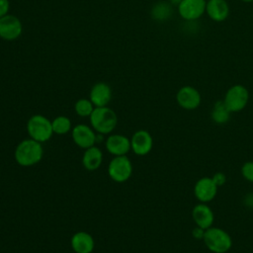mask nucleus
Returning <instances> with one entry per match:
<instances>
[{
	"label": "nucleus",
	"instance_id": "nucleus-1",
	"mask_svg": "<svg viewBox=\"0 0 253 253\" xmlns=\"http://www.w3.org/2000/svg\"><path fill=\"white\" fill-rule=\"evenodd\" d=\"M43 154L42 143L32 138L22 140L15 149L16 162L24 167H30L39 163Z\"/></svg>",
	"mask_w": 253,
	"mask_h": 253
},
{
	"label": "nucleus",
	"instance_id": "nucleus-2",
	"mask_svg": "<svg viewBox=\"0 0 253 253\" xmlns=\"http://www.w3.org/2000/svg\"><path fill=\"white\" fill-rule=\"evenodd\" d=\"M203 241L206 247L212 253H226L232 247V238L229 233L213 225L206 229Z\"/></svg>",
	"mask_w": 253,
	"mask_h": 253
},
{
	"label": "nucleus",
	"instance_id": "nucleus-3",
	"mask_svg": "<svg viewBox=\"0 0 253 253\" xmlns=\"http://www.w3.org/2000/svg\"><path fill=\"white\" fill-rule=\"evenodd\" d=\"M92 128L101 134L112 132L118 123L116 113L109 107H95L89 117Z\"/></svg>",
	"mask_w": 253,
	"mask_h": 253
},
{
	"label": "nucleus",
	"instance_id": "nucleus-4",
	"mask_svg": "<svg viewBox=\"0 0 253 253\" xmlns=\"http://www.w3.org/2000/svg\"><path fill=\"white\" fill-rule=\"evenodd\" d=\"M27 130L30 138L41 143L49 140L53 134L51 122L42 115L32 116L27 123Z\"/></svg>",
	"mask_w": 253,
	"mask_h": 253
},
{
	"label": "nucleus",
	"instance_id": "nucleus-5",
	"mask_svg": "<svg viewBox=\"0 0 253 253\" xmlns=\"http://www.w3.org/2000/svg\"><path fill=\"white\" fill-rule=\"evenodd\" d=\"M222 101L231 113H237L247 106L249 101V92L245 86L236 84L226 91Z\"/></svg>",
	"mask_w": 253,
	"mask_h": 253
},
{
	"label": "nucleus",
	"instance_id": "nucleus-6",
	"mask_svg": "<svg viewBox=\"0 0 253 253\" xmlns=\"http://www.w3.org/2000/svg\"><path fill=\"white\" fill-rule=\"evenodd\" d=\"M108 173L110 178L118 183L127 181L132 173V165L126 155L115 156L109 163Z\"/></svg>",
	"mask_w": 253,
	"mask_h": 253
},
{
	"label": "nucleus",
	"instance_id": "nucleus-7",
	"mask_svg": "<svg viewBox=\"0 0 253 253\" xmlns=\"http://www.w3.org/2000/svg\"><path fill=\"white\" fill-rule=\"evenodd\" d=\"M23 33L21 20L12 14H7L0 18V38L7 42L17 40Z\"/></svg>",
	"mask_w": 253,
	"mask_h": 253
},
{
	"label": "nucleus",
	"instance_id": "nucleus-8",
	"mask_svg": "<svg viewBox=\"0 0 253 253\" xmlns=\"http://www.w3.org/2000/svg\"><path fill=\"white\" fill-rule=\"evenodd\" d=\"M176 101L178 105L187 111L196 110L202 102L200 92L193 86H183L176 94Z\"/></svg>",
	"mask_w": 253,
	"mask_h": 253
},
{
	"label": "nucleus",
	"instance_id": "nucleus-9",
	"mask_svg": "<svg viewBox=\"0 0 253 253\" xmlns=\"http://www.w3.org/2000/svg\"><path fill=\"white\" fill-rule=\"evenodd\" d=\"M217 190L218 187L211 177H202L195 183L194 196L200 203L208 204L215 198Z\"/></svg>",
	"mask_w": 253,
	"mask_h": 253
},
{
	"label": "nucleus",
	"instance_id": "nucleus-10",
	"mask_svg": "<svg viewBox=\"0 0 253 253\" xmlns=\"http://www.w3.org/2000/svg\"><path fill=\"white\" fill-rule=\"evenodd\" d=\"M205 0H182L178 7L180 17L186 21H195L206 12Z\"/></svg>",
	"mask_w": 253,
	"mask_h": 253
},
{
	"label": "nucleus",
	"instance_id": "nucleus-11",
	"mask_svg": "<svg viewBox=\"0 0 253 253\" xmlns=\"http://www.w3.org/2000/svg\"><path fill=\"white\" fill-rule=\"evenodd\" d=\"M153 146V138L151 134L145 129L135 131L130 138L131 150L139 156L148 154Z\"/></svg>",
	"mask_w": 253,
	"mask_h": 253
},
{
	"label": "nucleus",
	"instance_id": "nucleus-12",
	"mask_svg": "<svg viewBox=\"0 0 253 253\" xmlns=\"http://www.w3.org/2000/svg\"><path fill=\"white\" fill-rule=\"evenodd\" d=\"M71 136L74 143L80 148H89L96 142V134L93 128L86 125H77L71 130Z\"/></svg>",
	"mask_w": 253,
	"mask_h": 253
},
{
	"label": "nucleus",
	"instance_id": "nucleus-13",
	"mask_svg": "<svg viewBox=\"0 0 253 253\" xmlns=\"http://www.w3.org/2000/svg\"><path fill=\"white\" fill-rule=\"evenodd\" d=\"M192 217L195 224L204 229H208L213 225L214 213L206 203H199L193 208Z\"/></svg>",
	"mask_w": 253,
	"mask_h": 253
},
{
	"label": "nucleus",
	"instance_id": "nucleus-14",
	"mask_svg": "<svg viewBox=\"0 0 253 253\" xmlns=\"http://www.w3.org/2000/svg\"><path fill=\"white\" fill-rule=\"evenodd\" d=\"M89 99L95 107L108 106L112 99V89L106 82H97L89 93Z\"/></svg>",
	"mask_w": 253,
	"mask_h": 253
},
{
	"label": "nucleus",
	"instance_id": "nucleus-15",
	"mask_svg": "<svg viewBox=\"0 0 253 253\" xmlns=\"http://www.w3.org/2000/svg\"><path fill=\"white\" fill-rule=\"evenodd\" d=\"M107 150L114 156L126 155L130 149V139L123 134H112L106 140Z\"/></svg>",
	"mask_w": 253,
	"mask_h": 253
},
{
	"label": "nucleus",
	"instance_id": "nucleus-16",
	"mask_svg": "<svg viewBox=\"0 0 253 253\" xmlns=\"http://www.w3.org/2000/svg\"><path fill=\"white\" fill-rule=\"evenodd\" d=\"M208 16L214 22H222L229 15V6L225 0H209L206 4Z\"/></svg>",
	"mask_w": 253,
	"mask_h": 253
},
{
	"label": "nucleus",
	"instance_id": "nucleus-17",
	"mask_svg": "<svg viewBox=\"0 0 253 253\" xmlns=\"http://www.w3.org/2000/svg\"><path fill=\"white\" fill-rule=\"evenodd\" d=\"M71 248L75 253H91L94 249L95 242L91 234L85 231L74 233L70 240Z\"/></svg>",
	"mask_w": 253,
	"mask_h": 253
},
{
	"label": "nucleus",
	"instance_id": "nucleus-18",
	"mask_svg": "<svg viewBox=\"0 0 253 253\" xmlns=\"http://www.w3.org/2000/svg\"><path fill=\"white\" fill-rule=\"evenodd\" d=\"M103 161V153L100 148L95 145L86 148L82 157V164L88 171L97 170Z\"/></svg>",
	"mask_w": 253,
	"mask_h": 253
},
{
	"label": "nucleus",
	"instance_id": "nucleus-19",
	"mask_svg": "<svg viewBox=\"0 0 253 253\" xmlns=\"http://www.w3.org/2000/svg\"><path fill=\"white\" fill-rule=\"evenodd\" d=\"M173 14V5L170 2L166 1H159L155 3L151 10L150 16L153 20L157 22H164L171 18Z\"/></svg>",
	"mask_w": 253,
	"mask_h": 253
},
{
	"label": "nucleus",
	"instance_id": "nucleus-20",
	"mask_svg": "<svg viewBox=\"0 0 253 253\" xmlns=\"http://www.w3.org/2000/svg\"><path fill=\"white\" fill-rule=\"evenodd\" d=\"M231 112L226 108L223 101H216L211 109V118L217 125H224L230 120Z\"/></svg>",
	"mask_w": 253,
	"mask_h": 253
},
{
	"label": "nucleus",
	"instance_id": "nucleus-21",
	"mask_svg": "<svg viewBox=\"0 0 253 253\" xmlns=\"http://www.w3.org/2000/svg\"><path fill=\"white\" fill-rule=\"evenodd\" d=\"M53 133L56 134H65L71 129L70 119L65 116H58L53 119L51 122Z\"/></svg>",
	"mask_w": 253,
	"mask_h": 253
},
{
	"label": "nucleus",
	"instance_id": "nucleus-22",
	"mask_svg": "<svg viewBox=\"0 0 253 253\" xmlns=\"http://www.w3.org/2000/svg\"><path fill=\"white\" fill-rule=\"evenodd\" d=\"M94 109H95V106L90 101V99H79L76 101L74 105L75 113L79 117H83V118L90 117Z\"/></svg>",
	"mask_w": 253,
	"mask_h": 253
},
{
	"label": "nucleus",
	"instance_id": "nucleus-23",
	"mask_svg": "<svg viewBox=\"0 0 253 253\" xmlns=\"http://www.w3.org/2000/svg\"><path fill=\"white\" fill-rule=\"evenodd\" d=\"M240 171L244 180L253 183V161H246L243 163Z\"/></svg>",
	"mask_w": 253,
	"mask_h": 253
},
{
	"label": "nucleus",
	"instance_id": "nucleus-24",
	"mask_svg": "<svg viewBox=\"0 0 253 253\" xmlns=\"http://www.w3.org/2000/svg\"><path fill=\"white\" fill-rule=\"evenodd\" d=\"M211 179L213 180V182L215 183V185L217 187H221L226 183V176L224 173L222 172H216L212 175Z\"/></svg>",
	"mask_w": 253,
	"mask_h": 253
},
{
	"label": "nucleus",
	"instance_id": "nucleus-25",
	"mask_svg": "<svg viewBox=\"0 0 253 253\" xmlns=\"http://www.w3.org/2000/svg\"><path fill=\"white\" fill-rule=\"evenodd\" d=\"M205 232H206V229L200 227V226H195L192 230V236L197 239V240H203L204 239V236H205Z\"/></svg>",
	"mask_w": 253,
	"mask_h": 253
},
{
	"label": "nucleus",
	"instance_id": "nucleus-26",
	"mask_svg": "<svg viewBox=\"0 0 253 253\" xmlns=\"http://www.w3.org/2000/svg\"><path fill=\"white\" fill-rule=\"evenodd\" d=\"M10 1L9 0H0V18L9 14Z\"/></svg>",
	"mask_w": 253,
	"mask_h": 253
},
{
	"label": "nucleus",
	"instance_id": "nucleus-27",
	"mask_svg": "<svg viewBox=\"0 0 253 253\" xmlns=\"http://www.w3.org/2000/svg\"><path fill=\"white\" fill-rule=\"evenodd\" d=\"M245 205L247 207H253V193H249L245 197Z\"/></svg>",
	"mask_w": 253,
	"mask_h": 253
},
{
	"label": "nucleus",
	"instance_id": "nucleus-28",
	"mask_svg": "<svg viewBox=\"0 0 253 253\" xmlns=\"http://www.w3.org/2000/svg\"><path fill=\"white\" fill-rule=\"evenodd\" d=\"M182 0H169V2L172 4V5H179L180 4V2H181Z\"/></svg>",
	"mask_w": 253,
	"mask_h": 253
},
{
	"label": "nucleus",
	"instance_id": "nucleus-29",
	"mask_svg": "<svg viewBox=\"0 0 253 253\" xmlns=\"http://www.w3.org/2000/svg\"><path fill=\"white\" fill-rule=\"evenodd\" d=\"M243 2H246V3H250V2H253V0H242Z\"/></svg>",
	"mask_w": 253,
	"mask_h": 253
},
{
	"label": "nucleus",
	"instance_id": "nucleus-30",
	"mask_svg": "<svg viewBox=\"0 0 253 253\" xmlns=\"http://www.w3.org/2000/svg\"><path fill=\"white\" fill-rule=\"evenodd\" d=\"M205 1H209V0H205Z\"/></svg>",
	"mask_w": 253,
	"mask_h": 253
}]
</instances>
